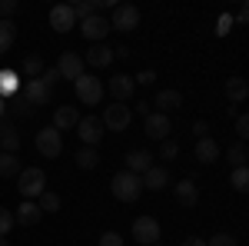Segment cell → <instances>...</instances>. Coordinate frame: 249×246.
I'll use <instances>...</instances> for the list:
<instances>
[{
  "instance_id": "5",
  "label": "cell",
  "mask_w": 249,
  "mask_h": 246,
  "mask_svg": "<svg viewBox=\"0 0 249 246\" xmlns=\"http://www.w3.org/2000/svg\"><path fill=\"white\" fill-rule=\"evenodd\" d=\"M34 147H37L47 160H53V156L63 153V136H60V130H53V127H43V130L34 136Z\"/></svg>"
},
{
  "instance_id": "46",
  "label": "cell",
  "mask_w": 249,
  "mask_h": 246,
  "mask_svg": "<svg viewBox=\"0 0 249 246\" xmlns=\"http://www.w3.org/2000/svg\"><path fill=\"white\" fill-rule=\"evenodd\" d=\"M136 114L146 120V116H150V103H136Z\"/></svg>"
},
{
  "instance_id": "3",
  "label": "cell",
  "mask_w": 249,
  "mask_h": 246,
  "mask_svg": "<svg viewBox=\"0 0 249 246\" xmlns=\"http://www.w3.org/2000/svg\"><path fill=\"white\" fill-rule=\"evenodd\" d=\"M73 87H77V100L83 107H96L103 100V83L93 74H83L80 80H73Z\"/></svg>"
},
{
  "instance_id": "32",
  "label": "cell",
  "mask_w": 249,
  "mask_h": 246,
  "mask_svg": "<svg viewBox=\"0 0 249 246\" xmlns=\"http://www.w3.org/2000/svg\"><path fill=\"white\" fill-rule=\"evenodd\" d=\"M37 207H40V213H57V209H60V196L43 189V193L37 196Z\"/></svg>"
},
{
  "instance_id": "13",
  "label": "cell",
  "mask_w": 249,
  "mask_h": 246,
  "mask_svg": "<svg viewBox=\"0 0 249 246\" xmlns=\"http://www.w3.org/2000/svg\"><path fill=\"white\" fill-rule=\"evenodd\" d=\"M50 27H53L57 34H70V30L77 27V20H73V10H70V3H57V7L50 10Z\"/></svg>"
},
{
  "instance_id": "17",
  "label": "cell",
  "mask_w": 249,
  "mask_h": 246,
  "mask_svg": "<svg viewBox=\"0 0 249 246\" xmlns=\"http://www.w3.org/2000/svg\"><path fill=\"white\" fill-rule=\"evenodd\" d=\"M143 180V189H153V193H160V189L170 187V170L166 167H150V170L140 176Z\"/></svg>"
},
{
  "instance_id": "24",
  "label": "cell",
  "mask_w": 249,
  "mask_h": 246,
  "mask_svg": "<svg viewBox=\"0 0 249 246\" xmlns=\"http://www.w3.org/2000/svg\"><path fill=\"white\" fill-rule=\"evenodd\" d=\"M226 96H230V103H243L249 96L246 80H243V76H230V80H226Z\"/></svg>"
},
{
  "instance_id": "19",
  "label": "cell",
  "mask_w": 249,
  "mask_h": 246,
  "mask_svg": "<svg viewBox=\"0 0 249 246\" xmlns=\"http://www.w3.org/2000/svg\"><path fill=\"white\" fill-rule=\"evenodd\" d=\"M150 160H153V156H150L146 150H130L126 156H123V170H130V173H136V176H143V173L153 167Z\"/></svg>"
},
{
  "instance_id": "25",
  "label": "cell",
  "mask_w": 249,
  "mask_h": 246,
  "mask_svg": "<svg viewBox=\"0 0 249 246\" xmlns=\"http://www.w3.org/2000/svg\"><path fill=\"white\" fill-rule=\"evenodd\" d=\"M77 167L80 170H96V167H100V153H96V147H83V150H77Z\"/></svg>"
},
{
  "instance_id": "16",
  "label": "cell",
  "mask_w": 249,
  "mask_h": 246,
  "mask_svg": "<svg viewBox=\"0 0 249 246\" xmlns=\"http://www.w3.org/2000/svg\"><path fill=\"white\" fill-rule=\"evenodd\" d=\"M153 107H156V114L170 116L173 110H179V107H183V94H179V90H160L156 100H153Z\"/></svg>"
},
{
  "instance_id": "9",
  "label": "cell",
  "mask_w": 249,
  "mask_h": 246,
  "mask_svg": "<svg viewBox=\"0 0 249 246\" xmlns=\"http://www.w3.org/2000/svg\"><path fill=\"white\" fill-rule=\"evenodd\" d=\"M83 57L80 54H73V50H63L60 54V60H57V74H60V80H80L83 76Z\"/></svg>"
},
{
  "instance_id": "30",
  "label": "cell",
  "mask_w": 249,
  "mask_h": 246,
  "mask_svg": "<svg viewBox=\"0 0 249 246\" xmlns=\"http://www.w3.org/2000/svg\"><path fill=\"white\" fill-rule=\"evenodd\" d=\"M230 187L236 189V193H246L249 189V170L246 167H236V170L230 173Z\"/></svg>"
},
{
  "instance_id": "33",
  "label": "cell",
  "mask_w": 249,
  "mask_h": 246,
  "mask_svg": "<svg viewBox=\"0 0 249 246\" xmlns=\"http://www.w3.org/2000/svg\"><path fill=\"white\" fill-rule=\"evenodd\" d=\"M232 167H246V143H230V150H226Z\"/></svg>"
},
{
  "instance_id": "40",
  "label": "cell",
  "mask_w": 249,
  "mask_h": 246,
  "mask_svg": "<svg viewBox=\"0 0 249 246\" xmlns=\"http://www.w3.org/2000/svg\"><path fill=\"white\" fill-rule=\"evenodd\" d=\"M17 14V0H0V20H10Z\"/></svg>"
},
{
  "instance_id": "44",
  "label": "cell",
  "mask_w": 249,
  "mask_h": 246,
  "mask_svg": "<svg viewBox=\"0 0 249 246\" xmlns=\"http://www.w3.org/2000/svg\"><path fill=\"white\" fill-rule=\"evenodd\" d=\"M193 133H196V140H203V136L210 133V123H206V120H196V123H193Z\"/></svg>"
},
{
  "instance_id": "43",
  "label": "cell",
  "mask_w": 249,
  "mask_h": 246,
  "mask_svg": "<svg viewBox=\"0 0 249 246\" xmlns=\"http://www.w3.org/2000/svg\"><path fill=\"white\" fill-rule=\"evenodd\" d=\"M100 246H123V236L110 229V233H103V236H100Z\"/></svg>"
},
{
  "instance_id": "20",
  "label": "cell",
  "mask_w": 249,
  "mask_h": 246,
  "mask_svg": "<svg viewBox=\"0 0 249 246\" xmlns=\"http://www.w3.org/2000/svg\"><path fill=\"white\" fill-rule=\"evenodd\" d=\"M40 220H43V213H40V207L34 200H23L17 207V213H14V223H20V227H37Z\"/></svg>"
},
{
  "instance_id": "2",
  "label": "cell",
  "mask_w": 249,
  "mask_h": 246,
  "mask_svg": "<svg viewBox=\"0 0 249 246\" xmlns=\"http://www.w3.org/2000/svg\"><path fill=\"white\" fill-rule=\"evenodd\" d=\"M47 187V173L40 170V167H27V170L17 173V189L23 200H37L40 193Z\"/></svg>"
},
{
  "instance_id": "7",
  "label": "cell",
  "mask_w": 249,
  "mask_h": 246,
  "mask_svg": "<svg viewBox=\"0 0 249 246\" xmlns=\"http://www.w3.org/2000/svg\"><path fill=\"white\" fill-rule=\"evenodd\" d=\"M133 240L140 246L160 243V223H156L153 216H136V220H133Z\"/></svg>"
},
{
  "instance_id": "29",
  "label": "cell",
  "mask_w": 249,
  "mask_h": 246,
  "mask_svg": "<svg viewBox=\"0 0 249 246\" xmlns=\"http://www.w3.org/2000/svg\"><path fill=\"white\" fill-rule=\"evenodd\" d=\"M43 70H47V63H43V57H40V54H30V57H23V74L30 76V80H37Z\"/></svg>"
},
{
  "instance_id": "15",
  "label": "cell",
  "mask_w": 249,
  "mask_h": 246,
  "mask_svg": "<svg viewBox=\"0 0 249 246\" xmlns=\"http://www.w3.org/2000/svg\"><path fill=\"white\" fill-rule=\"evenodd\" d=\"M113 60H116V57H113V50H110L107 43H93V47L87 50V57H83V63H90L93 70H103V67H110Z\"/></svg>"
},
{
  "instance_id": "10",
  "label": "cell",
  "mask_w": 249,
  "mask_h": 246,
  "mask_svg": "<svg viewBox=\"0 0 249 246\" xmlns=\"http://www.w3.org/2000/svg\"><path fill=\"white\" fill-rule=\"evenodd\" d=\"M77 133H80V140H83V147H100V140H103V120L100 116H80Z\"/></svg>"
},
{
  "instance_id": "35",
  "label": "cell",
  "mask_w": 249,
  "mask_h": 246,
  "mask_svg": "<svg viewBox=\"0 0 249 246\" xmlns=\"http://www.w3.org/2000/svg\"><path fill=\"white\" fill-rule=\"evenodd\" d=\"M179 156V143L176 140H163L160 143V160H176Z\"/></svg>"
},
{
  "instance_id": "12",
  "label": "cell",
  "mask_w": 249,
  "mask_h": 246,
  "mask_svg": "<svg viewBox=\"0 0 249 246\" xmlns=\"http://www.w3.org/2000/svg\"><path fill=\"white\" fill-rule=\"evenodd\" d=\"M80 34L90 40V43H103V37L110 34V20L100 17V14H93L90 20H83V23H80Z\"/></svg>"
},
{
  "instance_id": "22",
  "label": "cell",
  "mask_w": 249,
  "mask_h": 246,
  "mask_svg": "<svg viewBox=\"0 0 249 246\" xmlns=\"http://www.w3.org/2000/svg\"><path fill=\"white\" fill-rule=\"evenodd\" d=\"M77 123H80V114H77V107H57L53 110V130H77Z\"/></svg>"
},
{
  "instance_id": "28",
  "label": "cell",
  "mask_w": 249,
  "mask_h": 246,
  "mask_svg": "<svg viewBox=\"0 0 249 246\" xmlns=\"http://www.w3.org/2000/svg\"><path fill=\"white\" fill-rule=\"evenodd\" d=\"M17 173H20L17 153H0V176H3V180H10V176H17Z\"/></svg>"
},
{
  "instance_id": "8",
  "label": "cell",
  "mask_w": 249,
  "mask_h": 246,
  "mask_svg": "<svg viewBox=\"0 0 249 246\" xmlns=\"http://www.w3.org/2000/svg\"><path fill=\"white\" fill-rule=\"evenodd\" d=\"M20 96H23V100H27V103L37 110V107H43V103H50L53 90H50V87H47V83L37 76V80H27V83L20 87Z\"/></svg>"
},
{
  "instance_id": "4",
  "label": "cell",
  "mask_w": 249,
  "mask_h": 246,
  "mask_svg": "<svg viewBox=\"0 0 249 246\" xmlns=\"http://www.w3.org/2000/svg\"><path fill=\"white\" fill-rule=\"evenodd\" d=\"M140 27V10L133 3H116L113 17H110V30H120V34H130Z\"/></svg>"
},
{
  "instance_id": "49",
  "label": "cell",
  "mask_w": 249,
  "mask_h": 246,
  "mask_svg": "<svg viewBox=\"0 0 249 246\" xmlns=\"http://www.w3.org/2000/svg\"><path fill=\"white\" fill-rule=\"evenodd\" d=\"M153 246H160V243H153Z\"/></svg>"
},
{
  "instance_id": "23",
  "label": "cell",
  "mask_w": 249,
  "mask_h": 246,
  "mask_svg": "<svg viewBox=\"0 0 249 246\" xmlns=\"http://www.w3.org/2000/svg\"><path fill=\"white\" fill-rule=\"evenodd\" d=\"M173 189H176V203H179V207H196V203H199V187H196L193 180H179Z\"/></svg>"
},
{
  "instance_id": "48",
  "label": "cell",
  "mask_w": 249,
  "mask_h": 246,
  "mask_svg": "<svg viewBox=\"0 0 249 246\" xmlns=\"http://www.w3.org/2000/svg\"><path fill=\"white\" fill-rule=\"evenodd\" d=\"M0 246H10V243H7V236H0Z\"/></svg>"
},
{
  "instance_id": "6",
  "label": "cell",
  "mask_w": 249,
  "mask_h": 246,
  "mask_svg": "<svg viewBox=\"0 0 249 246\" xmlns=\"http://www.w3.org/2000/svg\"><path fill=\"white\" fill-rule=\"evenodd\" d=\"M130 123H133V110H130L126 103H113V107H107V114H103V130L123 133Z\"/></svg>"
},
{
  "instance_id": "21",
  "label": "cell",
  "mask_w": 249,
  "mask_h": 246,
  "mask_svg": "<svg viewBox=\"0 0 249 246\" xmlns=\"http://www.w3.org/2000/svg\"><path fill=\"white\" fill-rule=\"evenodd\" d=\"M219 143L213 140V136H203V140H196V160L203 163V167H210V163H216L219 160Z\"/></svg>"
},
{
  "instance_id": "36",
  "label": "cell",
  "mask_w": 249,
  "mask_h": 246,
  "mask_svg": "<svg viewBox=\"0 0 249 246\" xmlns=\"http://www.w3.org/2000/svg\"><path fill=\"white\" fill-rule=\"evenodd\" d=\"M206 246H239V243H236V236H232V233H216V236L206 240Z\"/></svg>"
},
{
  "instance_id": "47",
  "label": "cell",
  "mask_w": 249,
  "mask_h": 246,
  "mask_svg": "<svg viewBox=\"0 0 249 246\" xmlns=\"http://www.w3.org/2000/svg\"><path fill=\"white\" fill-rule=\"evenodd\" d=\"M3 116H7V100L0 96V120H3Z\"/></svg>"
},
{
  "instance_id": "18",
  "label": "cell",
  "mask_w": 249,
  "mask_h": 246,
  "mask_svg": "<svg viewBox=\"0 0 249 246\" xmlns=\"http://www.w3.org/2000/svg\"><path fill=\"white\" fill-rule=\"evenodd\" d=\"M20 150V133H17V127L3 116L0 120V153H17Z\"/></svg>"
},
{
  "instance_id": "26",
  "label": "cell",
  "mask_w": 249,
  "mask_h": 246,
  "mask_svg": "<svg viewBox=\"0 0 249 246\" xmlns=\"http://www.w3.org/2000/svg\"><path fill=\"white\" fill-rule=\"evenodd\" d=\"M14 37H17V27H14L10 20H0V57H3V54H10Z\"/></svg>"
},
{
  "instance_id": "11",
  "label": "cell",
  "mask_w": 249,
  "mask_h": 246,
  "mask_svg": "<svg viewBox=\"0 0 249 246\" xmlns=\"http://www.w3.org/2000/svg\"><path fill=\"white\" fill-rule=\"evenodd\" d=\"M170 116H163V114H150L146 116V120H143V133H146V136H150V140H160V143H163V140H170Z\"/></svg>"
},
{
  "instance_id": "39",
  "label": "cell",
  "mask_w": 249,
  "mask_h": 246,
  "mask_svg": "<svg viewBox=\"0 0 249 246\" xmlns=\"http://www.w3.org/2000/svg\"><path fill=\"white\" fill-rule=\"evenodd\" d=\"M40 80H43V83H47V87L53 90V87H57V83H60V74H57V67H47V70L40 74Z\"/></svg>"
},
{
  "instance_id": "31",
  "label": "cell",
  "mask_w": 249,
  "mask_h": 246,
  "mask_svg": "<svg viewBox=\"0 0 249 246\" xmlns=\"http://www.w3.org/2000/svg\"><path fill=\"white\" fill-rule=\"evenodd\" d=\"M70 10H73V20H90L96 14V7H93V0H77V3H70Z\"/></svg>"
},
{
  "instance_id": "37",
  "label": "cell",
  "mask_w": 249,
  "mask_h": 246,
  "mask_svg": "<svg viewBox=\"0 0 249 246\" xmlns=\"http://www.w3.org/2000/svg\"><path fill=\"white\" fill-rule=\"evenodd\" d=\"M10 229H14V213H10V209H3V207H0V236H7Z\"/></svg>"
},
{
  "instance_id": "1",
  "label": "cell",
  "mask_w": 249,
  "mask_h": 246,
  "mask_svg": "<svg viewBox=\"0 0 249 246\" xmlns=\"http://www.w3.org/2000/svg\"><path fill=\"white\" fill-rule=\"evenodd\" d=\"M110 189H113V196L120 203H136L140 196H143V180L130 170H120L113 173V180H110Z\"/></svg>"
},
{
  "instance_id": "27",
  "label": "cell",
  "mask_w": 249,
  "mask_h": 246,
  "mask_svg": "<svg viewBox=\"0 0 249 246\" xmlns=\"http://www.w3.org/2000/svg\"><path fill=\"white\" fill-rule=\"evenodd\" d=\"M17 96L20 94V80H17V74H10V70H0V96L7 100V96Z\"/></svg>"
},
{
  "instance_id": "45",
  "label": "cell",
  "mask_w": 249,
  "mask_h": 246,
  "mask_svg": "<svg viewBox=\"0 0 249 246\" xmlns=\"http://www.w3.org/2000/svg\"><path fill=\"white\" fill-rule=\"evenodd\" d=\"M183 246H206V240H203V236H186Z\"/></svg>"
},
{
  "instance_id": "38",
  "label": "cell",
  "mask_w": 249,
  "mask_h": 246,
  "mask_svg": "<svg viewBox=\"0 0 249 246\" xmlns=\"http://www.w3.org/2000/svg\"><path fill=\"white\" fill-rule=\"evenodd\" d=\"M232 23H236V20H232L230 14H223V17L216 20V37H226V34L232 30Z\"/></svg>"
},
{
  "instance_id": "14",
  "label": "cell",
  "mask_w": 249,
  "mask_h": 246,
  "mask_svg": "<svg viewBox=\"0 0 249 246\" xmlns=\"http://www.w3.org/2000/svg\"><path fill=\"white\" fill-rule=\"evenodd\" d=\"M107 90H110V94L116 96V103H126V100L133 96L136 83H133V76H130V74H116V76H110Z\"/></svg>"
},
{
  "instance_id": "42",
  "label": "cell",
  "mask_w": 249,
  "mask_h": 246,
  "mask_svg": "<svg viewBox=\"0 0 249 246\" xmlns=\"http://www.w3.org/2000/svg\"><path fill=\"white\" fill-rule=\"evenodd\" d=\"M236 133H239V143L249 140V116H239V120H236Z\"/></svg>"
},
{
  "instance_id": "34",
  "label": "cell",
  "mask_w": 249,
  "mask_h": 246,
  "mask_svg": "<svg viewBox=\"0 0 249 246\" xmlns=\"http://www.w3.org/2000/svg\"><path fill=\"white\" fill-rule=\"evenodd\" d=\"M7 110H14V114L17 116H23V120H27V116H34V107H30V103H27V100H23V96H14V103H7Z\"/></svg>"
},
{
  "instance_id": "41",
  "label": "cell",
  "mask_w": 249,
  "mask_h": 246,
  "mask_svg": "<svg viewBox=\"0 0 249 246\" xmlns=\"http://www.w3.org/2000/svg\"><path fill=\"white\" fill-rule=\"evenodd\" d=\"M153 80H156V74H153V70H140V74L133 76V83H136V87H150Z\"/></svg>"
}]
</instances>
